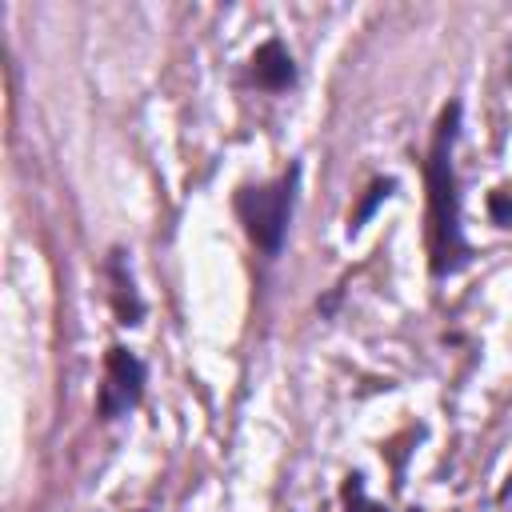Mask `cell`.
<instances>
[{
  "instance_id": "6da1fadb",
  "label": "cell",
  "mask_w": 512,
  "mask_h": 512,
  "mask_svg": "<svg viewBox=\"0 0 512 512\" xmlns=\"http://www.w3.org/2000/svg\"><path fill=\"white\" fill-rule=\"evenodd\" d=\"M460 136V104H448L436 120L428 164H424V184H428V252H432V272L448 276L464 260V232H460V184H456V164L452 148Z\"/></svg>"
},
{
  "instance_id": "7a4b0ae2",
  "label": "cell",
  "mask_w": 512,
  "mask_h": 512,
  "mask_svg": "<svg viewBox=\"0 0 512 512\" xmlns=\"http://www.w3.org/2000/svg\"><path fill=\"white\" fill-rule=\"evenodd\" d=\"M296 184H300V168L292 164L280 180L236 192V216H240L248 240L256 248H264L268 256H276L284 248V232H288V220L296 208Z\"/></svg>"
},
{
  "instance_id": "3957f363",
  "label": "cell",
  "mask_w": 512,
  "mask_h": 512,
  "mask_svg": "<svg viewBox=\"0 0 512 512\" xmlns=\"http://www.w3.org/2000/svg\"><path fill=\"white\" fill-rule=\"evenodd\" d=\"M144 376H148V372H144V360H140L136 352L112 344L108 356H104V384H100V392H96V412H100L104 420L128 416V412L140 404V396H144Z\"/></svg>"
},
{
  "instance_id": "277c9868",
  "label": "cell",
  "mask_w": 512,
  "mask_h": 512,
  "mask_svg": "<svg viewBox=\"0 0 512 512\" xmlns=\"http://www.w3.org/2000/svg\"><path fill=\"white\" fill-rule=\"evenodd\" d=\"M252 80H256L260 88H272V92L288 88V84L296 80L292 52H288L280 40H264V44L256 48V56H252Z\"/></svg>"
},
{
  "instance_id": "5b68a950",
  "label": "cell",
  "mask_w": 512,
  "mask_h": 512,
  "mask_svg": "<svg viewBox=\"0 0 512 512\" xmlns=\"http://www.w3.org/2000/svg\"><path fill=\"white\" fill-rule=\"evenodd\" d=\"M108 276H112V308H116L120 324H140V316H144V300H140V292H136V280H132L128 264H124V252H112V260H108Z\"/></svg>"
},
{
  "instance_id": "8992f818",
  "label": "cell",
  "mask_w": 512,
  "mask_h": 512,
  "mask_svg": "<svg viewBox=\"0 0 512 512\" xmlns=\"http://www.w3.org/2000/svg\"><path fill=\"white\" fill-rule=\"evenodd\" d=\"M392 188H396V184H392V180H376V184H372V188H368V192H372V196H368V200H364V204H360V212H356V216H352V224H348V228H352V232H356V228H360V224H364V220H368V216H372V208H376V204H380V200H384V196H388V192H392Z\"/></svg>"
},
{
  "instance_id": "52a82bcc",
  "label": "cell",
  "mask_w": 512,
  "mask_h": 512,
  "mask_svg": "<svg viewBox=\"0 0 512 512\" xmlns=\"http://www.w3.org/2000/svg\"><path fill=\"white\" fill-rule=\"evenodd\" d=\"M488 208H492V220H496V224H508V220H512V200H504L500 192L488 200Z\"/></svg>"
}]
</instances>
